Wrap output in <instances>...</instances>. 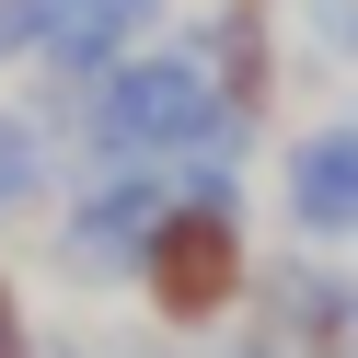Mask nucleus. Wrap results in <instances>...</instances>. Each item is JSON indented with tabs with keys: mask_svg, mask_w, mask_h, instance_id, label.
Segmentation results:
<instances>
[{
	"mask_svg": "<svg viewBox=\"0 0 358 358\" xmlns=\"http://www.w3.org/2000/svg\"><path fill=\"white\" fill-rule=\"evenodd\" d=\"M208 116H220L208 58H196L185 35H150V47L116 58V70H93V116H81L70 173H104V162H173Z\"/></svg>",
	"mask_w": 358,
	"mask_h": 358,
	"instance_id": "obj_1",
	"label": "nucleus"
},
{
	"mask_svg": "<svg viewBox=\"0 0 358 358\" xmlns=\"http://www.w3.org/2000/svg\"><path fill=\"white\" fill-rule=\"evenodd\" d=\"M139 301H150L162 335H220L255 301V231H243V208L173 196L162 231H150V255H139Z\"/></svg>",
	"mask_w": 358,
	"mask_h": 358,
	"instance_id": "obj_2",
	"label": "nucleus"
},
{
	"mask_svg": "<svg viewBox=\"0 0 358 358\" xmlns=\"http://www.w3.org/2000/svg\"><path fill=\"white\" fill-rule=\"evenodd\" d=\"M173 208V173L162 162H104V173H70V208L47 231V278L58 289H139V255Z\"/></svg>",
	"mask_w": 358,
	"mask_h": 358,
	"instance_id": "obj_3",
	"label": "nucleus"
},
{
	"mask_svg": "<svg viewBox=\"0 0 358 358\" xmlns=\"http://www.w3.org/2000/svg\"><path fill=\"white\" fill-rule=\"evenodd\" d=\"M243 324H266L289 358H347V335H358V278H347L335 255H255Z\"/></svg>",
	"mask_w": 358,
	"mask_h": 358,
	"instance_id": "obj_4",
	"label": "nucleus"
},
{
	"mask_svg": "<svg viewBox=\"0 0 358 358\" xmlns=\"http://www.w3.org/2000/svg\"><path fill=\"white\" fill-rule=\"evenodd\" d=\"M278 208H289L301 243H358V116L301 127L278 150Z\"/></svg>",
	"mask_w": 358,
	"mask_h": 358,
	"instance_id": "obj_5",
	"label": "nucleus"
},
{
	"mask_svg": "<svg viewBox=\"0 0 358 358\" xmlns=\"http://www.w3.org/2000/svg\"><path fill=\"white\" fill-rule=\"evenodd\" d=\"M173 35H185V47L208 58L220 104L266 127V104H278V81H289V47H278V12H255V0H208V12H196V24H173Z\"/></svg>",
	"mask_w": 358,
	"mask_h": 358,
	"instance_id": "obj_6",
	"label": "nucleus"
},
{
	"mask_svg": "<svg viewBox=\"0 0 358 358\" xmlns=\"http://www.w3.org/2000/svg\"><path fill=\"white\" fill-rule=\"evenodd\" d=\"M173 24V0H35V70H116Z\"/></svg>",
	"mask_w": 358,
	"mask_h": 358,
	"instance_id": "obj_7",
	"label": "nucleus"
},
{
	"mask_svg": "<svg viewBox=\"0 0 358 358\" xmlns=\"http://www.w3.org/2000/svg\"><path fill=\"white\" fill-rule=\"evenodd\" d=\"M58 173H70V150H58L47 127L24 116V104H0V231L47 208V196H58Z\"/></svg>",
	"mask_w": 358,
	"mask_h": 358,
	"instance_id": "obj_8",
	"label": "nucleus"
},
{
	"mask_svg": "<svg viewBox=\"0 0 358 358\" xmlns=\"http://www.w3.org/2000/svg\"><path fill=\"white\" fill-rule=\"evenodd\" d=\"M301 35H312V58L358 70V0H301Z\"/></svg>",
	"mask_w": 358,
	"mask_h": 358,
	"instance_id": "obj_9",
	"label": "nucleus"
},
{
	"mask_svg": "<svg viewBox=\"0 0 358 358\" xmlns=\"http://www.w3.org/2000/svg\"><path fill=\"white\" fill-rule=\"evenodd\" d=\"M47 358H162V335H47Z\"/></svg>",
	"mask_w": 358,
	"mask_h": 358,
	"instance_id": "obj_10",
	"label": "nucleus"
},
{
	"mask_svg": "<svg viewBox=\"0 0 358 358\" xmlns=\"http://www.w3.org/2000/svg\"><path fill=\"white\" fill-rule=\"evenodd\" d=\"M0 358H47V335H35V312H24L12 278H0Z\"/></svg>",
	"mask_w": 358,
	"mask_h": 358,
	"instance_id": "obj_11",
	"label": "nucleus"
},
{
	"mask_svg": "<svg viewBox=\"0 0 358 358\" xmlns=\"http://www.w3.org/2000/svg\"><path fill=\"white\" fill-rule=\"evenodd\" d=\"M12 58H35V0H0V70Z\"/></svg>",
	"mask_w": 358,
	"mask_h": 358,
	"instance_id": "obj_12",
	"label": "nucleus"
},
{
	"mask_svg": "<svg viewBox=\"0 0 358 358\" xmlns=\"http://www.w3.org/2000/svg\"><path fill=\"white\" fill-rule=\"evenodd\" d=\"M208 358H289V347H278V335H266V324H231V335H220Z\"/></svg>",
	"mask_w": 358,
	"mask_h": 358,
	"instance_id": "obj_13",
	"label": "nucleus"
},
{
	"mask_svg": "<svg viewBox=\"0 0 358 358\" xmlns=\"http://www.w3.org/2000/svg\"><path fill=\"white\" fill-rule=\"evenodd\" d=\"M255 12H278V0H255Z\"/></svg>",
	"mask_w": 358,
	"mask_h": 358,
	"instance_id": "obj_14",
	"label": "nucleus"
},
{
	"mask_svg": "<svg viewBox=\"0 0 358 358\" xmlns=\"http://www.w3.org/2000/svg\"><path fill=\"white\" fill-rule=\"evenodd\" d=\"M347 347H358V335H347Z\"/></svg>",
	"mask_w": 358,
	"mask_h": 358,
	"instance_id": "obj_15",
	"label": "nucleus"
},
{
	"mask_svg": "<svg viewBox=\"0 0 358 358\" xmlns=\"http://www.w3.org/2000/svg\"><path fill=\"white\" fill-rule=\"evenodd\" d=\"M162 358H173V347H162Z\"/></svg>",
	"mask_w": 358,
	"mask_h": 358,
	"instance_id": "obj_16",
	"label": "nucleus"
}]
</instances>
